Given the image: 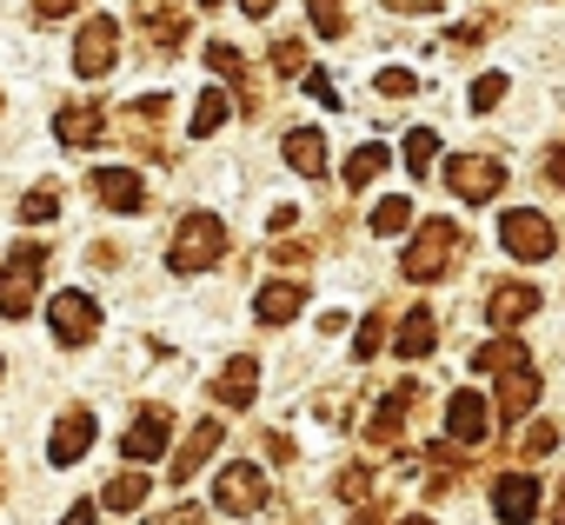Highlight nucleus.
I'll return each instance as SVG.
<instances>
[{"instance_id": "obj_1", "label": "nucleus", "mask_w": 565, "mask_h": 525, "mask_svg": "<svg viewBox=\"0 0 565 525\" xmlns=\"http://www.w3.org/2000/svg\"><path fill=\"white\" fill-rule=\"evenodd\" d=\"M220 253H226V226H220L213 213H186V219L173 226L167 267H173V274H206V267H213Z\"/></svg>"}, {"instance_id": "obj_2", "label": "nucleus", "mask_w": 565, "mask_h": 525, "mask_svg": "<svg viewBox=\"0 0 565 525\" xmlns=\"http://www.w3.org/2000/svg\"><path fill=\"white\" fill-rule=\"evenodd\" d=\"M452 259H459V226H452V219H426V226L413 233L406 259H399V274H406V280H446Z\"/></svg>"}, {"instance_id": "obj_3", "label": "nucleus", "mask_w": 565, "mask_h": 525, "mask_svg": "<svg viewBox=\"0 0 565 525\" xmlns=\"http://www.w3.org/2000/svg\"><path fill=\"white\" fill-rule=\"evenodd\" d=\"M41 274H47V246H14L8 253V267H0V320H28L34 313Z\"/></svg>"}, {"instance_id": "obj_4", "label": "nucleus", "mask_w": 565, "mask_h": 525, "mask_svg": "<svg viewBox=\"0 0 565 525\" xmlns=\"http://www.w3.org/2000/svg\"><path fill=\"white\" fill-rule=\"evenodd\" d=\"M47 326H54V340H61V346H87V340L100 333V300H94V293H81V287H67V293H54V300H47Z\"/></svg>"}, {"instance_id": "obj_5", "label": "nucleus", "mask_w": 565, "mask_h": 525, "mask_svg": "<svg viewBox=\"0 0 565 525\" xmlns=\"http://www.w3.org/2000/svg\"><path fill=\"white\" fill-rule=\"evenodd\" d=\"M499 239H505V253L512 259H525V267H532V259H552V246H558V233H552V219L545 213H505L499 219Z\"/></svg>"}, {"instance_id": "obj_6", "label": "nucleus", "mask_w": 565, "mask_h": 525, "mask_svg": "<svg viewBox=\"0 0 565 525\" xmlns=\"http://www.w3.org/2000/svg\"><path fill=\"white\" fill-rule=\"evenodd\" d=\"M114 61H120V21L94 14V21L81 28V41H74V74H81V81H100Z\"/></svg>"}, {"instance_id": "obj_7", "label": "nucleus", "mask_w": 565, "mask_h": 525, "mask_svg": "<svg viewBox=\"0 0 565 525\" xmlns=\"http://www.w3.org/2000/svg\"><path fill=\"white\" fill-rule=\"evenodd\" d=\"M167 446H173V413H167V406H140L134 426H127V439H120L127 465H153Z\"/></svg>"}, {"instance_id": "obj_8", "label": "nucleus", "mask_w": 565, "mask_h": 525, "mask_svg": "<svg viewBox=\"0 0 565 525\" xmlns=\"http://www.w3.org/2000/svg\"><path fill=\"white\" fill-rule=\"evenodd\" d=\"M213 505H220V512H259V505H266V472L246 465V459L220 465V479H213Z\"/></svg>"}, {"instance_id": "obj_9", "label": "nucleus", "mask_w": 565, "mask_h": 525, "mask_svg": "<svg viewBox=\"0 0 565 525\" xmlns=\"http://www.w3.org/2000/svg\"><path fill=\"white\" fill-rule=\"evenodd\" d=\"M446 186H452L459 200H492V193L505 186V167L486 160V153H459V160H446Z\"/></svg>"}, {"instance_id": "obj_10", "label": "nucleus", "mask_w": 565, "mask_h": 525, "mask_svg": "<svg viewBox=\"0 0 565 525\" xmlns=\"http://www.w3.org/2000/svg\"><path fill=\"white\" fill-rule=\"evenodd\" d=\"M134 21L147 28V41L160 54H173L186 41V8H180V0H134Z\"/></svg>"}, {"instance_id": "obj_11", "label": "nucleus", "mask_w": 565, "mask_h": 525, "mask_svg": "<svg viewBox=\"0 0 565 525\" xmlns=\"http://www.w3.org/2000/svg\"><path fill=\"white\" fill-rule=\"evenodd\" d=\"M446 432H452L459 446H486V439H492V406H486L472 386L452 393V399H446Z\"/></svg>"}, {"instance_id": "obj_12", "label": "nucleus", "mask_w": 565, "mask_h": 525, "mask_svg": "<svg viewBox=\"0 0 565 525\" xmlns=\"http://www.w3.org/2000/svg\"><path fill=\"white\" fill-rule=\"evenodd\" d=\"M94 200L107 213H140L147 206V186H140L134 167H94Z\"/></svg>"}, {"instance_id": "obj_13", "label": "nucleus", "mask_w": 565, "mask_h": 525, "mask_svg": "<svg viewBox=\"0 0 565 525\" xmlns=\"http://www.w3.org/2000/svg\"><path fill=\"white\" fill-rule=\"evenodd\" d=\"M220 439H226V426L220 419H200L180 446H173V485H186V479H200V465L220 452Z\"/></svg>"}, {"instance_id": "obj_14", "label": "nucleus", "mask_w": 565, "mask_h": 525, "mask_svg": "<svg viewBox=\"0 0 565 525\" xmlns=\"http://www.w3.org/2000/svg\"><path fill=\"white\" fill-rule=\"evenodd\" d=\"M213 399H220L226 413H246V406L259 399V360H246V353H239V360H226V366H220V379H213Z\"/></svg>"}, {"instance_id": "obj_15", "label": "nucleus", "mask_w": 565, "mask_h": 525, "mask_svg": "<svg viewBox=\"0 0 565 525\" xmlns=\"http://www.w3.org/2000/svg\"><path fill=\"white\" fill-rule=\"evenodd\" d=\"M532 313H539V287H525V280H512V287H492V293H486V320H492V326H505V333H512V326H525Z\"/></svg>"}, {"instance_id": "obj_16", "label": "nucleus", "mask_w": 565, "mask_h": 525, "mask_svg": "<svg viewBox=\"0 0 565 525\" xmlns=\"http://www.w3.org/2000/svg\"><path fill=\"white\" fill-rule=\"evenodd\" d=\"M87 446H94V413H87V406L61 413V426H54V439H47V459H54V465H74V459H87Z\"/></svg>"}, {"instance_id": "obj_17", "label": "nucleus", "mask_w": 565, "mask_h": 525, "mask_svg": "<svg viewBox=\"0 0 565 525\" xmlns=\"http://www.w3.org/2000/svg\"><path fill=\"white\" fill-rule=\"evenodd\" d=\"M300 307H307V287H300V280H273V287L253 293L259 326H287V320H300Z\"/></svg>"}, {"instance_id": "obj_18", "label": "nucleus", "mask_w": 565, "mask_h": 525, "mask_svg": "<svg viewBox=\"0 0 565 525\" xmlns=\"http://www.w3.org/2000/svg\"><path fill=\"white\" fill-rule=\"evenodd\" d=\"M433 346H439V313H433V307H413V313H399L393 353H399V360H426Z\"/></svg>"}, {"instance_id": "obj_19", "label": "nucleus", "mask_w": 565, "mask_h": 525, "mask_svg": "<svg viewBox=\"0 0 565 525\" xmlns=\"http://www.w3.org/2000/svg\"><path fill=\"white\" fill-rule=\"evenodd\" d=\"M492 512H499L505 525H525V518L539 512V479H525V472H505V479L492 485Z\"/></svg>"}, {"instance_id": "obj_20", "label": "nucleus", "mask_w": 565, "mask_h": 525, "mask_svg": "<svg viewBox=\"0 0 565 525\" xmlns=\"http://www.w3.org/2000/svg\"><path fill=\"white\" fill-rule=\"evenodd\" d=\"M279 153H287V167L307 173V180H320L327 160H333V153H327V133H313V127H294L287 140H279Z\"/></svg>"}, {"instance_id": "obj_21", "label": "nucleus", "mask_w": 565, "mask_h": 525, "mask_svg": "<svg viewBox=\"0 0 565 525\" xmlns=\"http://www.w3.org/2000/svg\"><path fill=\"white\" fill-rule=\"evenodd\" d=\"M413 393H419V386L406 379V386H399V393H386V399H380V413L366 419V439H373L380 452H393V446H399V419H406V406H413Z\"/></svg>"}, {"instance_id": "obj_22", "label": "nucleus", "mask_w": 565, "mask_h": 525, "mask_svg": "<svg viewBox=\"0 0 565 525\" xmlns=\"http://www.w3.org/2000/svg\"><path fill=\"white\" fill-rule=\"evenodd\" d=\"M100 133H107L100 107H61V114H54V140H61V147H94Z\"/></svg>"}, {"instance_id": "obj_23", "label": "nucleus", "mask_w": 565, "mask_h": 525, "mask_svg": "<svg viewBox=\"0 0 565 525\" xmlns=\"http://www.w3.org/2000/svg\"><path fill=\"white\" fill-rule=\"evenodd\" d=\"M539 393H545V379H539L532 366H519V373H505V386H499V413H505V419H525V413L539 406Z\"/></svg>"}, {"instance_id": "obj_24", "label": "nucleus", "mask_w": 565, "mask_h": 525, "mask_svg": "<svg viewBox=\"0 0 565 525\" xmlns=\"http://www.w3.org/2000/svg\"><path fill=\"white\" fill-rule=\"evenodd\" d=\"M226 114H233V94H226V87H206V94L193 100L186 133H193V140H206V133H220V127H226Z\"/></svg>"}, {"instance_id": "obj_25", "label": "nucleus", "mask_w": 565, "mask_h": 525, "mask_svg": "<svg viewBox=\"0 0 565 525\" xmlns=\"http://www.w3.org/2000/svg\"><path fill=\"white\" fill-rule=\"evenodd\" d=\"M519 366H532L525 340H486V346L472 353V373H519Z\"/></svg>"}, {"instance_id": "obj_26", "label": "nucleus", "mask_w": 565, "mask_h": 525, "mask_svg": "<svg viewBox=\"0 0 565 525\" xmlns=\"http://www.w3.org/2000/svg\"><path fill=\"white\" fill-rule=\"evenodd\" d=\"M147 485H153V479H147L140 465H127L120 479H107V492H100V505H107V512H140V505H147Z\"/></svg>"}, {"instance_id": "obj_27", "label": "nucleus", "mask_w": 565, "mask_h": 525, "mask_svg": "<svg viewBox=\"0 0 565 525\" xmlns=\"http://www.w3.org/2000/svg\"><path fill=\"white\" fill-rule=\"evenodd\" d=\"M386 160H393V153H386L380 140H360V147H353V160H347V186H353V193H360V186H373V180L386 173Z\"/></svg>"}, {"instance_id": "obj_28", "label": "nucleus", "mask_w": 565, "mask_h": 525, "mask_svg": "<svg viewBox=\"0 0 565 525\" xmlns=\"http://www.w3.org/2000/svg\"><path fill=\"white\" fill-rule=\"evenodd\" d=\"M433 160H439V133H433V127H413V133H406V167L426 180V167H433Z\"/></svg>"}, {"instance_id": "obj_29", "label": "nucleus", "mask_w": 565, "mask_h": 525, "mask_svg": "<svg viewBox=\"0 0 565 525\" xmlns=\"http://www.w3.org/2000/svg\"><path fill=\"white\" fill-rule=\"evenodd\" d=\"M406 226H413V200H380V206H373V233H380V239H393V233H406Z\"/></svg>"}, {"instance_id": "obj_30", "label": "nucleus", "mask_w": 565, "mask_h": 525, "mask_svg": "<svg viewBox=\"0 0 565 525\" xmlns=\"http://www.w3.org/2000/svg\"><path fill=\"white\" fill-rule=\"evenodd\" d=\"M54 213H61V193H54V186H34V193L21 200V226H47Z\"/></svg>"}, {"instance_id": "obj_31", "label": "nucleus", "mask_w": 565, "mask_h": 525, "mask_svg": "<svg viewBox=\"0 0 565 525\" xmlns=\"http://www.w3.org/2000/svg\"><path fill=\"white\" fill-rule=\"evenodd\" d=\"M307 14H313V28H320L327 41L347 34V8H340V0H307Z\"/></svg>"}, {"instance_id": "obj_32", "label": "nucleus", "mask_w": 565, "mask_h": 525, "mask_svg": "<svg viewBox=\"0 0 565 525\" xmlns=\"http://www.w3.org/2000/svg\"><path fill=\"white\" fill-rule=\"evenodd\" d=\"M206 67H213L220 81H246V61H239V47H226V41L206 47Z\"/></svg>"}, {"instance_id": "obj_33", "label": "nucleus", "mask_w": 565, "mask_h": 525, "mask_svg": "<svg viewBox=\"0 0 565 525\" xmlns=\"http://www.w3.org/2000/svg\"><path fill=\"white\" fill-rule=\"evenodd\" d=\"M373 87H380V94H386V100H406V94H419V81H413V74H406V67H386V74H380V81H373Z\"/></svg>"}, {"instance_id": "obj_34", "label": "nucleus", "mask_w": 565, "mask_h": 525, "mask_svg": "<svg viewBox=\"0 0 565 525\" xmlns=\"http://www.w3.org/2000/svg\"><path fill=\"white\" fill-rule=\"evenodd\" d=\"M273 67L279 74H307V47L300 41H273Z\"/></svg>"}, {"instance_id": "obj_35", "label": "nucleus", "mask_w": 565, "mask_h": 525, "mask_svg": "<svg viewBox=\"0 0 565 525\" xmlns=\"http://www.w3.org/2000/svg\"><path fill=\"white\" fill-rule=\"evenodd\" d=\"M505 100V74H479L472 81V107H499Z\"/></svg>"}, {"instance_id": "obj_36", "label": "nucleus", "mask_w": 565, "mask_h": 525, "mask_svg": "<svg viewBox=\"0 0 565 525\" xmlns=\"http://www.w3.org/2000/svg\"><path fill=\"white\" fill-rule=\"evenodd\" d=\"M380 346H386V326H380V320H366V326L353 333V360H373Z\"/></svg>"}, {"instance_id": "obj_37", "label": "nucleus", "mask_w": 565, "mask_h": 525, "mask_svg": "<svg viewBox=\"0 0 565 525\" xmlns=\"http://www.w3.org/2000/svg\"><path fill=\"white\" fill-rule=\"evenodd\" d=\"M519 446H525V459H545V452L558 446V426H525V439H519Z\"/></svg>"}, {"instance_id": "obj_38", "label": "nucleus", "mask_w": 565, "mask_h": 525, "mask_svg": "<svg viewBox=\"0 0 565 525\" xmlns=\"http://www.w3.org/2000/svg\"><path fill=\"white\" fill-rule=\"evenodd\" d=\"M81 8H87V0H34L41 21H67V14H81Z\"/></svg>"}, {"instance_id": "obj_39", "label": "nucleus", "mask_w": 565, "mask_h": 525, "mask_svg": "<svg viewBox=\"0 0 565 525\" xmlns=\"http://www.w3.org/2000/svg\"><path fill=\"white\" fill-rule=\"evenodd\" d=\"M307 94H313L320 107H340V94H333V81H327V74H307Z\"/></svg>"}, {"instance_id": "obj_40", "label": "nucleus", "mask_w": 565, "mask_h": 525, "mask_svg": "<svg viewBox=\"0 0 565 525\" xmlns=\"http://www.w3.org/2000/svg\"><path fill=\"white\" fill-rule=\"evenodd\" d=\"M340 492H347V499H366V465H347V472H340Z\"/></svg>"}, {"instance_id": "obj_41", "label": "nucleus", "mask_w": 565, "mask_h": 525, "mask_svg": "<svg viewBox=\"0 0 565 525\" xmlns=\"http://www.w3.org/2000/svg\"><path fill=\"white\" fill-rule=\"evenodd\" d=\"M386 8H393V14H439L446 0H386Z\"/></svg>"}, {"instance_id": "obj_42", "label": "nucleus", "mask_w": 565, "mask_h": 525, "mask_svg": "<svg viewBox=\"0 0 565 525\" xmlns=\"http://www.w3.org/2000/svg\"><path fill=\"white\" fill-rule=\"evenodd\" d=\"M94 512H100V499H81V505H67L61 525H94Z\"/></svg>"}, {"instance_id": "obj_43", "label": "nucleus", "mask_w": 565, "mask_h": 525, "mask_svg": "<svg viewBox=\"0 0 565 525\" xmlns=\"http://www.w3.org/2000/svg\"><path fill=\"white\" fill-rule=\"evenodd\" d=\"M153 525H200V505H173V512H160Z\"/></svg>"}, {"instance_id": "obj_44", "label": "nucleus", "mask_w": 565, "mask_h": 525, "mask_svg": "<svg viewBox=\"0 0 565 525\" xmlns=\"http://www.w3.org/2000/svg\"><path fill=\"white\" fill-rule=\"evenodd\" d=\"M545 180H552V186H565V147H552V153H545Z\"/></svg>"}, {"instance_id": "obj_45", "label": "nucleus", "mask_w": 565, "mask_h": 525, "mask_svg": "<svg viewBox=\"0 0 565 525\" xmlns=\"http://www.w3.org/2000/svg\"><path fill=\"white\" fill-rule=\"evenodd\" d=\"M353 525H386V505H360V512H353Z\"/></svg>"}, {"instance_id": "obj_46", "label": "nucleus", "mask_w": 565, "mask_h": 525, "mask_svg": "<svg viewBox=\"0 0 565 525\" xmlns=\"http://www.w3.org/2000/svg\"><path fill=\"white\" fill-rule=\"evenodd\" d=\"M239 8H246V14H253V21H266V14H273V8H279V0H239Z\"/></svg>"}, {"instance_id": "obj_47", "label": "nucleus", "mask_w": 565, "mask_h": 525, "mask_svg": "<svg viewBox=\"0 0 565 525\" xmlns=\"http://www.w3.org/2000/svg\"><path fill=\"white\" fill-rule=\"evenodd\" d=\"M552 518H558V525H565V492H558V505H552Z\"/></svg>"}, {"instance_id": "obj_48", "label": "nucleus", "mask_w": 565, "mask_h": 525, "mask_svg": "<svg viewBox=\"0 0 565 525\" xmlns=\"http://www.w3.org/2000/svg\"><path fill=\"white\" fill-rule=\"evenodd\" d=\"M399 525H433V518H426V512H419V518H399Z\"/></svg>"}]
</instances>
